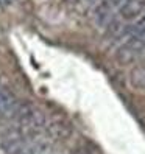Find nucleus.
Listing matches in <instances>:
<instances>
[{"instance_id":"1","label":"nucleus","mask_w":145,"mask_h":154,"mask_svg":"<svg viewBox=\"0 0 145 154\" xmlns=\"http://www.w3.org/2000/svg\"><path fill=\"white\" fill-rule=\"evenodd\" d=\"M13 119L17 123V132L25 135H38L42 129H45V120L44 112L33 104H19Z\"/></svg>"},{"instance_id":"4","label":"nucleus","mask_w":145,"mask_h":154,"mask_svg":"<svg viewBox=\"0 0 145 154\" xmlns=\"http://www.w3.org/2000/svg\"><path fill=\"white\" fill-rule=\"evenodd\" d=\"M131 36H145V14H142L133 25Z\"/></svg>"},{"instance_id":"5","label":"nucleus","mask_w":145,"mask_h":154,"mask_svg":"<svg viewBox=\"0 0 145 154\" xmlns=\"http://www.w3.org/2000/svg\"><path fill=\"white\" fill-rule=\"evenodd\" d=\"M108 2H109V3H114V5H120L123 0H108Z\"/></svg>"},{"instance_id":"6","label":"nucleus","mask_w":145,"mask_h":154,"mask_svg":"<svg viewBox=\"0 0 145 154\" xmlns=\"http://www.w3.org/2000/svg\"><path fill=\"white\" fill-rule=\"evenodd\" d=\"M69 2H77V0H69Z\"/></svg>"},{"instance_id":"2","label":"nucleus","mask_w":145,"mask_h":154,"mask_svg":"<svg viewBox=\"0 0 145 154\" xmlns=\"http://www.w3.org/2000/svg\"><path fill=\"white\" fill-rule=\"evenodd\" d=\"M19 101L17 98L0 84V120L3 119H13V115L16 114L17 107H19Z\"/></svg>"},{"instance_id":"7","label":"nucleus","mask_w":145,"mask_h":154,"mask_svg":"<svg viewBox=\"0 0 145 154\" xmlns=\"http://www.w3.org/2000/svg\"><path fill=\"white\" fill-rule=\"evenodd\" d=\"M0 3H3V0H0Z\"/></svg>"},{"instance_id":"3","label":"nucleus","mask_w":145,"mask_h":154,"mask_svg":"<svg viewBox=\"0 0 145 154\" xmlns=\"http://www.w3.org/2000/svg\"><path fill=\"white\" fill-rule=\"evenodd\" d=\"M145 0H123L119 5V11L123 19H134L143 13Z\"/></svg>"}]
</instances>
